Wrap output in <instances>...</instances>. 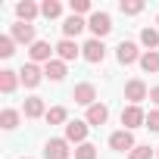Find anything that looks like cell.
<instances>
[{"mask_svg":"<svg viewBox=\"0 0 159 159\" xmlns=\"http://www.w3.org/2000/svg\"><path fill=\"white\" fill-rule=\"evenodd\" d=\"M122 125H125V131L147 125V116H143V109H140V106H128V109H122Z\"/></svg>","mask_w":159,"mask_h":159,"instance_id":"277c9868","label":"cell"},{"mask_svg":"<svg viewBox=\"0 0 159 159\" xmlns=\"http://www.w3.org/2000/svg\"><path fill=\"white\" fill-rule=\"evenodd\" d=\"M88 28L94 31V38H97V41H103V38L112 31V19H109L106 13H91V19H88Z\"/></svg>","mask_w":159,"mask_h":159,"instance_id":"6da1fadb","label":"cell"},{"mask_svg":"<svg viewBox=\"0 0 159 159\" xmlns=\"http://www.w3.org/2000/svg\"><path fill=\"white\" fill-rule=\"evenodd\" d=\"M47 122H50V125H62V122H66V109H62V106L47 109Z\"/></svg>","mask_w":159,"mask_h":159,"instance_id":"484cf974","label":"cell"},{"mask_svg":"<svg viewBox=\"0 0 159 159\" xmlns=\"http://www.w3.org/2000/svg\"><path fill=\"white\" fill-rule=\"evenodd\" d=\"M140 69H143V72H159V53H156V50H147V53L140 56Z\"/></svg>","mask_w":159,"mask_h":159,"instance_id":"ffe728a7","label":"cell"},{"mask_svg":"<svg viewBox=\"0 0 159 159\" xmlns=\"http://www.w3.org/2000/svg\"><path fill=\"white\" fill-rule=\"evenodd\" d=\"M16 84H19L16 72H10V69L0 72V91H3V94H13V91H16Z\"/></svg>","mask_w":159,"mask_h":159,"instance_id":"d6986e66","label":"cell"},{"mask_svg":"<svg viewBox=\"0 0 159 159\" xmlns=\"http://www.w3.org/2000/svg\"><path fill=\"white\" fill-rule=\"evenodd\" d=\"M16 125H19V112H16V109H3V112H0V128L13 131Z\"/></svg>","mask_w":159,"mask_h":159,"instance_id":"7402d4cb","label":"cell"},{"mask_svg":"<svg viewBox=\"0 0 159 159\" xmlns=\"http://www.w3.org/2000/svg\"><path fill=\"white\" fill-rule=\"evenodd\" d=\"M16 13H19V19H22V22H31V19L41 13V7H34L31 0H22V3L16 7Z\"/></svg>","mask_w":159,"mask_h":159,"instance_id":"ac0fdd59","label":"cell"},{"mask_svg":"<svg viewBox=\"0 0 159 159\" xmlns=\"http://www.w3.org/2000/svg\"><path fill=\"white\" fill-rule=\"evenodd\" d=\"M153 147H134L131 153H128V159H153Z\"/></svg>","mask_w":159,"mask_h":159,"instance_id":"83f0119b","label":"cell"},{"mask_svg":"<svg viewBox=\"0 0 159 159\" xmlns=\"http://www.w3.org/2000/svg\"><path fill=\"white\" fill-rule=\"evenodd\" d=\"M13 47H16V41H13V38H10V34H3V38H0V56H3V59H7V56H13V53H16V50H13Z\"/></svg>","mask_w":159,"mask_h":159,"instance_id":"4316f807","label":"cell"},{"mask_svg":"<svg viewBox=\"0 0 159 159\" xmlns=\"http://www.w3.org/2000/svg\"><path fill=\"white\" fill-rule=\"evenodd\" d=\"M41 78H44V72H41L34 62L22 66V72H19V81H22L25 88H38V84H41Z\"/></svg>","mask_w":159,"mask_h":159,"instance_id":"9c48e42d","label":"cell"},{"mask_svg":"<svg viewBox=\"0 0 159 159\" xmlns=\"http://www.w3.org/2000/svg\"><path fill=\"white\" fill-rule=\"evenodd\" d=\"M150 100H153V103L159 106V88H153V91H150Z\"/></svg>","mask_w":159,"mask_h":159,"instance_id":"4dcf8cb0","label":"cell"},{"mask_svg":"<svg viewBox=\"0 0 159 159\" xmlns=\"http://www.w3.org/2000/svg\"><path fill=\"white\" fill-rule=\"evenodd\" d=\"M106 119H109V109L103 106V103H94L91 109H88V125H106Z\"/></svg>","mask_w":159,"mask_h":159,"instance_id":"2e32d148","label":"cell"},{"mask_svg":"<svg viewBox=\"0 0 159 159\" xmlns=\"http://www.w3.org/2000/svg\"><path fill=\"white\" fill-rule=\"evenodd\" d=\"M25 159H28V156H25Z\"/></svg>","mask_w":159,"mask_h":159,"instance_id":"836d02e7","label":"cell"},{"mask_svg":"<svg viewBox=\"0 0 159 159\" xmlns=\"http://www.w3.org/2000/svg\"><path fill=\"white\" fill-rule=\"evenodd\" d=\"M69 7H72V16H81V13H88V10H91L88 0H72Z\"/></svg>","mask_w":159,"mask_h":159,"instance_id":"f1b7e54d","label":"cell"},{"mask_svg":"<svg viewBox=\"0 0 159 159\" xmlns=\"http://www.w3.org/2000/svg\"><path fill=\"white\" fill-rule=\"evenodd\" d=\"M84 28H88V22H84V19H81V16H69V19H66V22H62V34H66V38H69V41H72V38H75V34H81V31H84Z\"/></svg>","mask_w":159,"mask_h":159,"instance_id":"5bb4252c","label":"cell"},{"mask_svg":"<svg viewBox=\"0 0 159 159\" xmlns=\"http://www.w3.org/2000/svg\"><path fill=\"white\" fill-rule=\"evenodd\" d=\"M116 56H119V62H122V66H131V62H137V59H140L137 44H131V41H122V44L116 47Z\"/></svg>","mask_w":159,"mask_h":159,"instance_id":"ba28073f","label":"cell"},{"mask_svg":"<svg viewBox=\"0 0 159 159\" xmlns=\"http://www.w3.org/2000/svg\"><path fill=\"white\" fill-rule=\"evenodd\" d=\"M22 112H25V119H41V116H47V112H44V100H41V97H28V100H25V106H22Z\"/></svg>","mask_w":159,"mask_h":159,"instance_id":"9a60e30c","label":"cell"},{"mask_svg":"<svg viewBox=\"0 0 159 159\" xmlns=\"http://www.w3.org/2000/svg\"><path fill=\"white\" fill-rule=\"evenodd\" d=\"M10 38L19 41V44H34V25H28V22H16L13 31H10Z\"/></svg>","mask_w":159,"mask_h":159,"instance_id":"8fae6325","label":"cell"},{"mask_svg":"<svg viewBox=\"0 0 159 159\" xmlns=\"http://www.w3.org/2000/svg\"><path fill=\"white\" fill-rule=\"evenodd\" d=\"M44 75L50 78V81H62V78H66V62L62 59H50L44 66Z\"/></svg>","mask_w":159,"mask_h":159,"instance_id":"e0dca14e","label":"cell"},{"mask_svg":"<svg viewBox=\"0 0 159 159\" xmlns=\"http://www.w3.org/2000/svg\"><path fill=\"white\" fill-rule=\"evenodd\" d=\"M109 147H112V150H119V153H125V150L131 153V150H134L137 143H134V137H131V131H125V128H122V131H116V134H109Z\"/></svg>","mask_w":159,"mask_h":159,"instance_id":"5b68a950","label":"cell"},{"mask_svg":"<svg viewBox=\"0 0 159 159\" xmlns=\"http://www.w3.org/2000/svg\"><path fill=\"white\" fill-rule=\"evenodd\" d=\"M75 159H97V147L88 143V140L78 143V147H75Z\"/></svg>","mask_w":159,"mask_h":159,"instance_id":"603a6c76","label":"cell"},{"mask_svg":"<svg viewBox=\"0 0 159 159\" xmlns=\"http://www.w3.org/2000/svg\"><path fill=\"white\" fill-rule=\"evenodd\" d=\"M147 128H150V131H159V109H153V112L147 116Z\"/></svg>","mask_w":159,"mask_h":159,"instance_id":"f546056e","label":"cell"},{"mask_svg":"<svg viewBox=\"0 0 159 159\" xmlns=\"http://www.w3.org/2000/svg\"><path fill=\"white\" fill-rule=\"evenodd\" d=\"M41 16H47V19H59V16H62V3H56V0H47V3L41 7Z\"/></svg>","mask_w":159,"mask_h":159,"instance_id":"cb8c5ba5","label":"cell"},{"mask_svg":"<svg viewBox=\"0 0 159 159\" xmlns=\"http://www.w3.org/2000/svg\"><path fill=\"white\" fill-rule=\"evenodd\" d=\"M84 137H88V122H69L66 125V140L69 143H84Z\"/></svg>","mask_w":159,"mask_h":159,"instance_id":"30bf717a","label":"cell"},{"mask_svg":"<svg viewBox=\"0 0 159 159\" xmlns=\"http://www.w3.org/2000/svg\"><path fill=\"white\" fill-rule=\"evenodd\" d=\"M125 100H131V106H137L140 100H147V84L140 81V78H134V81L125 84Z\"/></svg>","mask_w":159,"mask_h":159,"instance_id":"8992f818","label":"cell"},{"mask_svg":"<svg viewBox=\"0 0 159 159\" xmlns=\"http://www.w3.org/2000/svg\"><path fill=\"white\" fill-rule=\"evenodd\" d=\"M75 150H69V140L66 137H53V140H47V147H44V159H69Z\"/></svg>","mask_w":159,"mask_h":159,"instance_id":"7a4b0ae2","label":"cell"},{"mask_svg":"<svg viewBox=\"0 0 159 159\" xmlns=\"http://www.w3.org/2000/svg\"><path fill=\"white\" fill-rule=\"evenodd\" d=\"M56 53H59V59H62V62H72V59H78L81 47H78L75 41H69V38H62V41L56 44Z\"/></svg>","mask_w":159,"mask_h":159,"instance_id":"7c38bea8","label":"cell"},{"mask_svg":"<svg viewBox=\"0 0 159 159\" xmlns=\"http://www.w3.org/2000/svg\"><path fill=\"white\" fill-rule=\"evenodd\" d=\"M81 53H84V59H88V62H103V56H106V47H103V41L91 38V41L81 47Z\"/></svg>","mask_w":159,"mask_h":159,"instance_id":"52a82bcc","label":"cell"},{"mask_svg":"<svg viewBox=\"0 0 159 159\" xmlns=\"http://www.w3.org/2000/svg\"><path fill=\"white\" fill-rule=\"evenodd\" d=\"M119 10H122L125 16H137V13L143 10V3H140V0H122V3H119Z\"/></svg>","mask_w":159,"mask_h":159,"instance_id":"d4e9b609","label":"cell"},{"mask_svg":"<svg viewBox=\"0 0 159 159\" xmlns=\"http://www.w3.org/2000/svg\"><path fill=\"white\" fill-rule=\"evenodd\" d=\"M72 97H75V103H81V106H94V100H97V88L91 84V81H81L75 91H72Z\"/></svg>","mask_w":159,"mask_h":159,"instance_id":"3957f363","label":"cell"},{"mask_svg":"<svg viewBox=\"0 0 159 159\" xmlns=\"http://www.w3.org/2000/svg\"><path fill=\"white\" fill-rule=\"evenodd\" d=\"M140 44H143L147 50H156V47H159V31H156V28H143V31H140Z\"/></svg>","mask_w":159,"mask_h":159,"instance_id":"44dd1931","label":"cell"},{"mask_svg":"<svg viewBox=\"0 0 159 159\" xmlns=\"http://www.w3.org/2000/svg\"><path fill=\"white\" fill-rule=\"evenodd\" d=\"M156 25H159V16H156Z\"/></svg>","mask_w":159,"mask_h":159,"instance_id":"d6a6232c","label":"cell"},{"mask_svg":"<svg viewBox=\"0 0 159 159\" xmlns=\"http://www.w3.org/2000/svg\"><path fill=\"white\" fill-rule=\"evenodd\" d=\"M156 156H159V147H156Z\"/></svg>","mask_w":159,"mask_h":159,"instance_id":"1f68e13d","label":"cell"},{"mask_svg":"<svg viewBox=\"0 0 159 159\" xmlns=\"http://www.w3.org/2000/svg\"><path fill=\"white\" fill-rule=\"evenodd\" d=\"M53 50H56V47H50L47 41H34L28 53H31V62H50V56H53Z\"/></svg>","mask_w":159,"mask_h":159,"instance_id":"4fadbf2b","label":"cell"}]
</instances>
